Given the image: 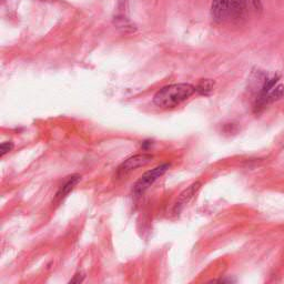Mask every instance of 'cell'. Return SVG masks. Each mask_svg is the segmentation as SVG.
<instances>
[{"label": "cell", "mask_w": 284, "mask_h": 284, "mask_svg": "<svg viewBox=\"0 0 284 284\" xmlns=\"http://www.w3.org/2000/svg\"><path fill=\"white\" fill-rule=\"evenodd\" d=\"M196 92V87L189 83H176L163 87L154 94L153 103L159 108L169 109L179 105Z\"/></svg>", "instance_id": "6da1fadb"}, {"label": "cell", "mask_w": 284, "mask_h": 284, "mask_svg": "<svg viewBox=\"0 0 284 284\" xmlns=\"http://www.w3.org/2000/svg\"><path fill=\"white\" fill-rule=\"evenodd\" d=\"M169 168H170L169 163H163L161 165L155 166V168L152 170L147 171L146 174L142 175L140 179L136 182V185L133 186V190H132L133 193H135L137 197L141 196V194L146 192L160 177H162L165 172L169 170Z\"/></svg>", "instance_id": "7a4b0ae2"}, {"label": "cell", "mask_w": 284, "mask_h": 284, "mask_svg": "<svg viewBox=\"0 0 284 284\" xmlns=\"http://www.w3.org/2000/svg\"><path fill=\"white\" fill-rule=\"evenodd\" d=\"M152 159H153V155L148 154V153L133 155V157L127 159L119 165L118 170H117V176L120 178L126 177L129 174H131L132 171L141 168V166L147 165L148 163L151 162Z\"/></svg>", "instance_id": "3957f363"}, {"label": "cell", "mask_w": 284, "mask_h": 284, "mask_svg": "<svg viewBox=\"0 0 284 284\" xmlns=\"http://www.w3.org/2000/svg\"><path fill=\"white\" fill-rule=\"evenodd\" d=\"M230 10V0H213L211 13L212 18L216 22H222L226 17H229Z\"/></svg>", "instance_id": "277c9868"}, {"label": "cell", "mask_w": 284, "mask_h": 284, "mask_svg": "<svg viewBox=\"0 0 284 284\" xmlns=\"http://www.w3.org/2000/svg\"><path fill=\"white\" fill-rule=\"evenodd\" d=\"M80 181H81V176L79 175H72L67 178L66 181L59 188L58 192L55 193L54 201H61V200L65 199L78 186V183Z\"/></svg>", "instance_id": "5b68a950"}, {"label": "cell", "mask_w": 284, "mask_h": 284, "mask_svg": "<svg viewBox=\"0 0 284 284\" xmlns=\"http://www.w3.org/2000/svg\"><path fill=\"white\" fill-rule=\"evenodd\" d=\"M200 189V183L197 182V183H193L192 186L189 187L186 191H183L181 194H180V197L179 199H178V201H177V204H176V211H179L185 207V205L187 203H189V201L196 196V193L198 192V190Z\"/></svg>", "instance_id": "8992f818"}, {"label": "cell", "mask_w": 284, "mask_h": 284, "mask_svg": "<svg viewBox=\"0 0 284 284\" xmlns=\"http://www.w3.org/2000/svg\"><path fill=\"white\" fill-rule=\"evenodd\" d=\"M247 7V0H230V10L229 16H231L233 19H240L246 13Z\"/></svg>", "instance_id": "52a82bcc"}, {"label": "cell", "mask_w": 284, "mask_h": 284, "mask_svg": "<svg viewBox=\"0 0 284 284\" xmlns=\"http://www.w3.org/2000/svg\"><path fill=\"white\" fill-rule=\"evenodd\" d=\"M115 25L117 28H119V29L124 30L126 32H132L136 29L135 25H133L132 22L127 18L125 14H120L115 17Z\"/></svg>", "instance_id": "ba28073f"}, {"label": "cell", "mask_w": 284, "mask_h": 284, "mask_svg": "<svg viewBox=\"0 0 284 284\" xmlns=\"http://www.w3.org/2000/svg\"><path fill=\"white\" fill-rule=\"evenodd\" d=\"M214 87V81L211 79H203L198 83V86L196 87V91L199 92L200 94H203V96H208L213 90Z\"/></svg>", "instance_id": "9c48e42d"}, {"label": "cell", "mask_w": 284, "mask_h": 284, "mask_svg": "<svg viewBox=\"0 0 284 284\" xmlns=\"http://www.w3.org/2000/svg\"><path fill=\"white\" fill-rule=\"evenodd\" d=\"M14 143L13 142H3L2 146H0V155L2 157H5L6 154L8 152H10L11 150L14 149Z\"/></svg>", "instance_id": "30bf717a"}, {"label": "cell", "mask_w": 284, "mask_h": 284, "mask_svg": "<svg viewBox=\"0 0 284 284\" xmlns=\"http://www.w3.org/2000/svg\"><path fill=\"white\" fill-rule=\"evenodd\" d=\"M251 4L255 10L262 11V3H261V0H251Z\"/></svg>", "instance_id": "8fae6325"}, {"label": "cell", "mask_w": 284, "mask_h": 284, "mask_svg": "<svg viewBox=\"0 0 284 284\" xmlns=\"http://www.w3.org/2000/svg\"><path fill=\"white\" fill-rule=\"evenodd\" d=\"M78 275H79V273H77L76 275H75V277L72 280H70V283H80V282H82L83 281V277H78Z\"/></svg>", "instance_id": "7c38bea8"}]
</instances>
